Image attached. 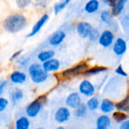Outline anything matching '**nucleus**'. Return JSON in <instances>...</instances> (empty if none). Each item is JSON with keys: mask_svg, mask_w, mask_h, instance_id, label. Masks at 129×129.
<instances>
[{"mask_svg": "<svg viewBox=\"0 0 129 129\" xmlns=\"http://www.w3.org/2000/svg\"><path fill=\"white\" fill-rule=\"evenodd\" d=\"M86 106L88 110L90 111H95L100 107V101L97 97H91L86 102Z\"/></svg>", "mask_w": 129, "mask_h": 129, "instance_id": "393cba45", "label": "nucleus"}, {"mask_svg": "<svg viewBox=\"0 0 129 129\" xmlns=\"http://www.w3.org/2000/svg\"><path fill=\"white\" fill-rule=\"evenodd\" d=\"M31 121L26 116H18L14 122V129H30Z\"/></svg>", "mask_w": 129, "mask_h": 129, "instance_id": "2eb2a0df", "label": "nucleus"}, {"mask_svg": "<svg viewBox=\"0 0 129 129\" xmlns=\"http://www.w3.org/2000/svg\"><path fill=\"white\" fill-rule=\"evenodd\" d=\"M128 49L126 41L122 38H117L113 44V51L117 56H122Z\"/></svg>", "mask_w": 129, "mask_h": 129, "instance_id": "9d476101", "label": "nucleus"}, {"mask_svg": "<svg viewBox=\"0 0 129 129\" xmlns=\"http://www.w3.org/2000/svg\"><path fill=\"white\" fill-rule=\"evenodd\" d=\"M115 41V35L113 32L110 29L104 30L98 39V43L103 48H109L113 45Z\"/></svg>", "mask_w": 129, "mask_h": 129, "instance_id": "6e6552de", "label": "nucleus"}, {"mask_svg": "<svg viewBox=\"0 0 129 129\" xmlns=\"http://www.w3.org/2000/svg\"><path fill=\"white\" fill-rule=\"evenodd\" d=\"M22 52H23V50H19V51L14 52V53L11 55V57H10V60H10V61H13V60H16V59L21 54Z\"/></svg>", "mask_w": 129, "mask_h": 129, "instance_id": "c9c22d12", "label": "nucleus"}, {"mask_svg": "<svg viewBox=\"0 0 129 129\" xmlns=\"http://www.w3.org/2000/svg\"><path fill=\"white\" fill-rule=\"evenodd\" d=\"M72 0H60L57 2L54 6V11L55 14H58L61 11H63L67 5L71 2Z\"/></svg>", "mask_w": 129, "mask_h": 129, "instance_id": "bb28decb", "label": "nucleus"}, {"mask_svg": "<svg viewBox=\"0 0 129 129\" xmlns=\"http://www.w3.org/2000/svg\"><path fill=\"white\" fill-rule=\"evenodd\" d=\"M88 68V63L86 61H82L70 68L61 71L59 74V76L61 79H70L80 75H83Z\"/></svg>", "mask_w": 129, "mask_h": 129, "instance_id": "20e7f679", "label": "nucleus"}, {"mask_svg": "<svg viewBox=\"0 0 129 129\" xmlns=\"http://www.w3.org/2000/svg\"><path fill=\"white\" fill-rule=\"evenodd\" d=\"M33 2V0H16V5L18 8L23 9L29 6Z\"/></svg>", "mask_w": 129, "mask_h": 129, "instance_id": "2f4dec72", "label": "nucleus"}, {"mask_svg": "<svg viewBox=\"0 0 129 129\" xmlns=\"http://www.w3.org/2000/svg\"><path fill=\"white\" fill-rule=\"evenodd\" d=\"M76 129H82V128H76Z\"/></svg>", "mask_w": 129, "mask_h": 129, "instance_id": "79ce46f5", "label": "nucleus"}, {"mask_svg": "<svg viewBox=\"0 0 129 129\" xmlns=\"http://www.w3.org/2000/svg\"><path fill=\"white\" fill-rule=\"evenodd\" d=\"M48 19H49L48 14H43V15L41 17V18L34 24V26H33V29H32V30H31V32L26 36V37L29 38V37H32V36H36V35L41 30V29H42V26L45 25V23L48 21Z\"/></svg>", "mask_w": 129, "mask_h": 129, "instance_id": "dca6fc26", "label": "nucleus"}, {"mask_svg": "<svg viewBox=\"0 0 129 129\" xmlns=\"http://www.w3.org/2000/svg\"><path fill=\"white\" fill-rule=\"evenodd\" d=\"M48 95L40 94L36 99L32 101L25 107V114L29 119H35L39 116V114L43 110L45 106L48 103Z\"/></svg>", "mask_w": 129, "mask_h": 129, "instance_id": "f03ea898", "label": "nucleus"}, {"mask_svg": "<svg viewBox=\"0 0 129 129\" xmlns=\"http://www.w3.org/2000/svg\"><path fill=\"white\" fill-rule=\"evenodd\" d=\"M28 75L35 85H42L49 79V73L42 68V64L38 63H33L29 66Z\"/></svg>", "mask_w": 129, "mask_h": 129, "instance_id": "7ed1b4c3", "label": "nucleus"}, {"mask_svg": "<svg viewBox=\"0 0 129 129\" xmlns=\"http://www.w3.org/2000/svg\"><path fill=\"white\" fill-rule=\"evenodd\" d=\"M112 118L113 119V120H115L116 122L118 123H122V122L125 121L128 119V116L127 113H125V112L122 111H119L117 110L116 112H114L112 115Z\"/></svg>", "mask_w": 129, "mask_h": 129, "instance_id": "a878e982", "label": "nucleus"}, {"mask_svg": "<svg viewBox=\"0 0 129 129\" xmlns=\"http://www.w3.org/2000/svg\"><path fill=\"white\" fill-rule=\"evenodd\" d=\"M27 24L26 18L21 14H13L8 16L3 21V28L6 32L16 33L23 30Z\"/></svg>", "mask_w": 129, "mask_h": 129, "instance_id": "f257e3e1", "label": "nucleus"}, {"mask_svg": "<svg viewBox=\"0 0 129 129\" xmlns=\"http://www.w3.org/2000/svg\"><path fill=\"white\" fill-rule=\"evenodd\" d=\"M115 73L118 76H120L122 77H128V73L124 70V69H123L122 65H119L117 67V68L115 70Z\"/></svg>", "mask_w": 129, "mask_h": 129, "instance_id": "72a5a7b5", "label": "nucleus"}, {"mask_svg": "<svg viewBox=\"0 0 129 129\" xmlns=\"http://www.w3.org/2000/svg\"><path fill=\"white\" fill-rule=\"evenodd\" d=\"M100 8V2L98 0H89L88 1L84 7L85 11L89 14H92L98 11Z\"/></svg>", "mask_w": 129, "mask_h": 129, "instance_id": "6ab92c4d", "label": "nucleus"}, {"mask_svg": "<svg viewBox=\"0 0 129 129\" xmlns=\"http://www.w3.org/2000/svg\"><path fill=\"white\" fill-rule=\"evenodd\" d=\"M50 0H33V6L37 10H43L47 8Z\"/></svg>", "mask_w": 129, "mask_h": 129, "instance_id": "cd10ccee", "label": "nucleus"}, {"mask_svg": "<svg viewBox=\"0 0 129 129\" xmlns=\"http://www.w3.org/2000/svg\"><path fill=\"white\" fill-rule=\"evenodd\" d=\"M9 80L14 85H23L27 81V75L23 71L14 70L10 74Z\"/></svg>", "mask_w": 129, "mask_h": 129, "instance_id": "9b49d317", "label": "nucleus"}, {"mask_svg": "<svg viewBox=\"0 0 129 129\" xmlns=\"http://www.w3.org/2000/svg\"><path fill=\"white\" fill-rule=\"evenodd\" d=\"M73 114L76 118H84L88 114V107L85 104L82 103L76 109L73 110Z\"/></svg>", "mask_w": 129, "mask_h": 129, "instance_id": "b1692460", "label": "nucleus"}, {"mask_svg": "<svg viewBox=\"0 0 129 129\" xmlns=\"http://www.w3.org/2000/svg\"><path fill=\"white\" fill-rule=\"evenodd\" d=\"M10 104L9 100L7 98L5 97H0V113H2L3 112H5L7 108L8 107Z\"/></svg>", "mask_w": 129, "mask_h": 129, "instance_id": "c756f323", "label": "nucleus"}, {"mask_svg": "<svg viewBox=\"0 0 129 129\" xmlns=\"http://www.w3.org/2000/svg\"><path fill=\"white\" fill-rule=\"evenodd\" d=\"M71 118V111L70 110L65 106L58 107L54 113V121L60 125L67 123Z\"/></svg>", "mask_w": 129, "mask_h": 129, "instance_id": "39448f33", "label": "nucleus"}, {"mask_svg": "<svg viewBox=\"0 0 129 129\" xmlns=\"http://www.w3.org/2000/svg\"><path fill=\"white\" fill-rule=\"evenodd\" d=\"M129 104V94L124 98L122 99V101H119L118 103H116L115 104V107L117 110H119V111H122Z\"/></svg>", "mask_w": 129, "mask_h": 129, "instance_id": "c85d7f7f", "label": "nucleus"}, {"mask_svg": "<svg viewBox=\"0 0 129 129\" xmlns=\"http://www.w3.org/2000/svg\"><path fill=\"white\" fill-rule=\"evenodd\" d=\"M35 129H45L44 128H42V127H38V128H36Z\"/></svg>", "mask_w": 129, "mask_h": 129, "instance_id": "a19ab883", "label": "nucleus"}, {"mask_svg": "<svg viewBox=\"0 0 129 129\" xmlns=\"http://www.w3.org/2000/svg\"><path fill=\"white\" fill-rule=\"evenodd\" d=\"M128 0H117V2L111 7V14L113 17L119 16L124 11Z\"/></svg>", "mask_w": 129, "mask_h": 129, "instance_id": "f3484780", "label": "nucleus"}, {"mask_svg": "<svg viewBox=\"0 0 129 129\" xmlns=\"http://www.w3.org/2000/svg\"><path fill=\"white\" fill-rule=\"evenodd\" d=\"M108 68L104 66H94V67H89L85 73L83 75L86 76H96L98 74H101L104 72L107 71Z\"/></svg>", "mask_w": 129, "mask_h": 129, "instance_id": "412c9836", "label": "nucleus"}, {"mask_svg": "<svg viewBox=\"0 0 129 129\" xmlns=\"http://www.w3.org/2000/svg\"><path fill=\"white\" fill-rule=\"evenodd\" d=\"M8 83L7 80L0 79V97H2L5 94V92L8 88Z\"/></svg>", "mask_w": 129, "mask_h": 129, "instance_id": "473e14b6", "label": "nucleus"}, {"mask_svg": "<svg viewBox=\"0 0 129 129\" xmlns=\"http://www.w3.org/2000/svg\"><path fill=\"white\" fill-rule=\"evenodd\" d=\"M99 107H100L101 111L102 113H105V114L112 113L116 109L115 104L111 100L107 99V98H105V99L102 100V101H101Z\"/></svg>", "mask_w": 129, "mask_h": 129, "instance_id": "a211bd4d", "label": "nucleus"}, {"mask_svg": "<svg viewBox=\"0 0 129 129\" xmlns=\"http://www.w3.org/2000/svg\"><path fill=\"white\" fill-rule=\"evenodd\" d=\"M111 124V119L107 115L100 116L96 121V127L98 129H107Z\"/></svg>", "mask_w": 129, "mask_h": 129, "instance_id": "aec40b11", "label": "nucleus"}, {"mask_svg": "<svg viewBox=\"0 0 129 129\" xmlns=\"http://www.w3.org/2000/svg\"><path fill=\"white\" fill-rule=\"evenodd\" d=\"M119 129H129V119L122 122L119 126Z\"/></svg>", "mask_w": 129, "mask_h": 129, "instance_id": "e433bc0d", "label": "nucleus"}, {"mask_svg": "<svg viewBox=\"0 0 129 129\" xmlns=\"http://www.w3.org/2000/svg\"><path fill=\"white\" fill-rule=\"evenodd\" d=\"M100 19L102 23L105 24H111V23H113V15L111 14V11L109 9L103 10L100 14Z\"/></svg>", "mask_w": 129, "mask_h": 129, "instance_id": "5701e85b", "label": "nucleus"}, {"mask_svg": "<svg viewBox=\"0 0 129 129\" xmlns=\"http://www.w3.org/2000/svg\"><path fill=\"white\" fill-rule=\"evenodd\" d=\"M122 22L123 26H129V14L124 15L122 17Z\"/></svg>", "mask_w": 129, "mask_h": 129, "instance_id": "f704fd0d", "label": "nucleus"}, {"mask_svg": "<svg viewBox=\"0 0 129 129\" xmlns=\"http://www.w3.org/2000/svg\"><path fill=\"white\" fill-rule=\"evenodd\" d=\"M55 55V51L54 50H45L39 52L37 55V59L39 62L44 63L51 58Z\"/></svg>", "mask_w": 129, "mask_h": 129, "instance_id": "4be33fe9", "label": "nucleus"}, {"mask_svg": "<svg viewBox=\"0 0 129 129\" xmlns=\"http://www.w3.org/2000/svg\"><path fill=\"white\" fill-rule=\"evenodd\" d=\"M24 98V92L23 91L18 88L14 87L8 92V100L10 104L13 107H17L20 104V103Z\"/></svg>", "mask_w": 129, "mask_h": 129, "instance_id": "0eeeda50", "label": "nucleus"}, {"mask_svg": "<svg viewBox=\"0 0 129 129\" xmlns=\"http://www.w3.org/2000/svg\"><path fill=\"white\" fill-rule=\"evenodd\" d=\"M103 1L106 5H107L110 7H112L117 2V0H103Z\"/></svg>", "mask_w": 129, "mask_h": 129, "instance_id": "4c0bfd02", "label": "nucleus"}, {"mask_svg": "<svg viewBox=\"0 0 129 129\" xmlns=\"http://www.w3.org/2000/svg\"><path fill=\"white\" fill-rule=\"evenodd\" d=\"M60 62L58 59L57 58H51L44 63H42V68L48 73H56L59 71L60 69Z\"/></svg>", "mask_w": 129, "mask_h": 129, "instance_id": "ddd939ff", "label": "nucleus"}, {"mask_svg": "<svg viewBox=\"0 0 129 129\" xmlns=\"http://www.w3.org/2000/svg\"><path fill=\"white\" fill-rule=\"evenodd\" d=\"M96 88L94 84L88 79L82 80L79 85V92L84 97L91 98L95 94Z\"/></svg>", "mask_w": 129, "mask_h": 129, "instance_id": "423d86ee", "label": "nucleus"}, {"mask_svg": "<svg viewBox=\"0 0 129 129\" xmlns=\"http://www.w3.org/2000/svg\"><path fill=\"white\" fill-rule=\"evenodd\" d=\"M93 26L88 22L80 21L76 25V31L79 36L83 39H87L89 36L90 33L91 32Z\"/></svg>", "mask_w": 129, "mask_h": 129, "instance_id": "f8f14e48", "label": "nucleus"}, {"mask_svg": "<svg viewBox=\"0 0 129 129\" xmlns=\"http://www.w3.org/2000/svg\"><path fill=\"white\" fill-rule=\"evenodd\" d=\"M82 98L79 93L72 92L67 95L65 99V104L69 109L75 110L82 104Z\"/></svg>", "mask_w": 129, "mask_h": 129, "instance_id": "1a4fd4ad", "label": "nucleus"}, {"mask_svg": "<svg viewBox=\"0 0 129 129\" xmlns=\"http://www.w3.org/2000/svg\"><path fill=\"white\" fill-rule=\"evenodd\" d=\"M54 129H67L64 126H62V125H59V126H57V127H56Z\"/></svg>", "mask_w": 129, "mask_h": 129, "instance_id": "ea45409f", "label": "nucleus"}, {"mask_svg": "<svg viewBox=\"0 0 129 129\" xmlns=\"http://www.w3.org/2000/svg\"><path fill=\"white\" fill-rule=\"evenodd\" d=\"M122 112H125V113H127V114H128L129 115V104H128V106L122 110Z\"/></svg>", "mask_w": 129, "mask_h": 129, "instance_id": "58836bf2", "label": "nucleus"}, {"mask_svg": "<svg viewBox=\"0 0 129 129\" xmlns=\"http://www.w3.org/2000/svg\"><path fill=\"white\" fill-rule=\"evenodd\" d=\"M66 38V33L63 30H57L54 32L49 38L48 43L52 46L60 45Z\"/></svg>", "mask_w": 129, "mask_h": 129, "instance_id": "4468645a", "label": "nucleus"}, {"mask_svg": "<svg viewBox=\"0 0 129 129\" xmlns=\"http://www.w3.org/2000/svg\"><path fill=\"white\" fill-rule=\"evenodd\" d=\"M100 35H101L100 31L98 29H96V28H93L92 30H91V32L89 34L88 39H89V40L91 42H94L98 41V39L100 37Z\"/></svg>", "mask_w": 129, "mask_h": 129, "instance_id": "7c9ffc66", "label": "nucleus"}, {"mask_svg": "<svg viewBox=\"0 0 129 129\" xmlns=\"http://www.w3.org/2000/svg\"><path fill=\"white\" fill-rule=\"evenodd\" d=\"M96 129H98V128H96Z\"/></svg>", "mask_w": 129, "mask_h": 129, "instance_id": "37998d69", "label": "nucleus"}]
</instances>
